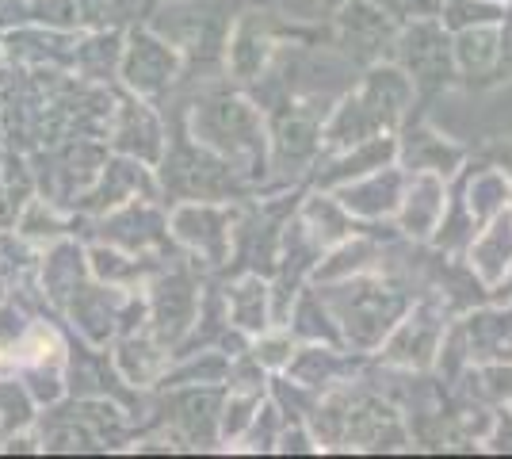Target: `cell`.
<instances>
[{"label": "cell", "instance_id": "1", "mask_svg": "<svg viewBox=\"0 0 512 459\" xmlns=\"http://www.w3.org/2000/svg\"><path fill=\"white\" fill-rule=\"evenodd\" d=\"M180 73V50L157 35V31H134L130 43L123 46V58H119V77L127 81V88L134 96L150 100L157 92L176 81Z\"/></svg>", "mask_w": 512, "mask_h": 459}, {"label": "cell", "instance_id": "2", "mask_svg": "<svg viewBox=\"0 0 512 459\" xmlns=\"http://www.w3.org/2000/svg\"><path fill=\"white\" fill-rule=\"evenodd\" d=\"M195 284L184 276V272H172V276H161L157 287H153L150 295V322H153V333L169 345L176 341L180 333H188L195 318Z\"/></svg>", "mask_w": 512, "mask_h": 459}, {"label": "cell", "instance_id": "3", "mask_svg": "<svg viewBox=\"0 0 512 459\" xmlns=\"http://www.w3.org/2000/svg\"><path fill=\"white\" fill-rule=\"evenodd\" d=\"M172 238L184 241L192 253H203L207 261H222L226 257V245H230V234H226V219L218 207H207V203H184L172 211Z\"/></svg>", "mask_w": 512, "mask_h": 459}, {"label": "cell", "instance_id": "4", "mask_svg": "<svg viewBox=\"0 0 512 459\" xmlns=\"http://www.w3.org/2000/svg\"><path fill=\"white\" fill-rule=\"evenodd\" d=\"M249 123H253V115L245 104H237V100H211V104H203V108L195 111L192 119V134L195 142H203V146H214V150L222 153H237L249 138H241V134L249 131Z\"/></svg>", "mask_w": 512, "mask_h": 459}, {"label": "cell", "instance_id": "5", "mask_svg": "<svg viewBox=\"0 0 512 459\" xmlns=\"http://www.w3.org/2000/svg\"><path fill=\"white\" fill-rule=\"evenodd\" d=\"M115 146L142 161V165H153L161 157V123L142 100H127L119 104V115H115Z\"/></svg>", "mask_w": 512, "mask_h": 459}, {"label": "cell", "instance_id": "6", "mask_svg": "<svg viewBox=\"0 0 512 459\" xmlns=\"http://www.w3.org/2000/svg\"><path fill=\"white\" fill-rule=\"evenodd\" d=\"M69 314H73V326H81L92 345H104L119 322V287H77L69 299Z\"/></svg>", "mask_w": 512, "mask_h": 459}, {"label": "cell", "instance_id": "7", "mask_svg": "<svg viewBox=\"0 0 512 459\" xmlns=\"http://www.w3.org/2000/svg\"><path fill=\"white\" fill-rule=\"evenodd\" d=\"M115 364H119V372H123V379L127 383H153L157 375H161V368H165V341L161 345H153V341H146V337H127L123 345H119V356H115Z\"/></svg>", "mask_w": 512, "mask_h": 459}, {"label": "cell", "instance_id": "8", "mask_svg": "<svg viewBox=\"0 0 512 459\" xmlns=\"http://www.w3.org/2000/svg\"><path fill=\"white\" fill-rule=\"evenodd\" d=\"M88 268H92V276L100 280V284H111V287H130V280H138L142 276V264L134 261V253H123V249H115V245H96V249H88Z\"/></svg>", "mask_w": 512, "mask_h": 459}, {"label": "cell", "instance_id": "9", "mask_svg": "<svg viewBox=\"0 0 512 459\" xmlns=\"http://www.w3.org/2000/svg\"><path fill=\"white\" fill-rule=\"evenodd\" d=\"M77 276H81V253H77V245H58L50 253V261L43 264V287L50 291V299H58V303H65V295L73 299Z\"/></svg>", "mask_w": 512, "mask_h": 459}, {"label": "cell", "instance_id": "10", "mask_svg": "<svg viewBox=\"0 0 512 459\" xmlns=\"http://www.w3.org/2000/svg\"><path fill=\"white\" fill-rule=\"evenodd\" d=\"M31 16L54 27H85L96 20V0H39L31 4Z\"/></svg>", "mask_w": 512, "mask_h": 459}, {"label": "cell", "instance_id": "11", "mask_svg": "<svg viewBox=\"0 0 512 459\" xmlns=\"http://www.w3.org/2000/svg\"><path fill=\"white\" fill-rule=\"evenodd\" d=\"M31 406H35V398L27 394V387H16L8 375H0V425L4 429H20L31 421Z\"/></svg>", "mask_w": 512, "mask_h": 459}, {"label": "cell", "instance_id": "12", "mask_svg": "<svg viewBox=\"0 0 512 459\" xmlns=\"http://www.w3.org/2000/svg\"><path fill=\"white\" fill-rule=\"evenodd\" d=\"M4 295H8V291H4V280H0V303H4Z\"/></svg>", "mask_w": 512, "mask_h": 459}]
</instances>
